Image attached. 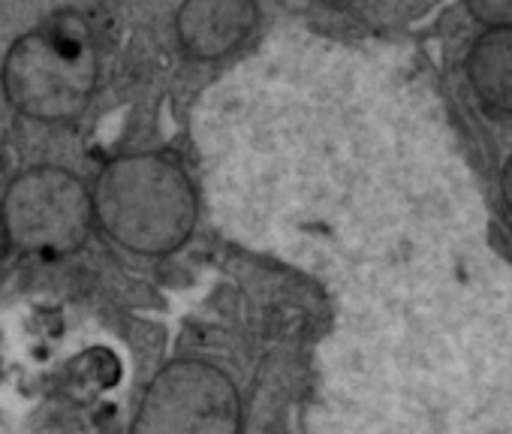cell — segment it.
Instances as JSON below:
<instances>
[{
  "label": "cell",
  "mask_w": 512,
  "mask_h": 434,
  "mask_svg": "<svg viewBox=\"0 0 512 434\" xmlns=\"http://www.w3.org/2000/svg\"><path fill=\"white\" fill-rule=\"evenodd\" d=\"M464 73L485 109L512 115V28H485L464 58Z\"/></svg>",
  "instance_id": "cell-7"
},
{
  "label": "cell",
  "mask_w": 512,
  "mask_h": 434,
  "mask_svg": "<svg viewBox=\"0 0 512 434\" xmlns=\"http://www.w3.org/2000/svg\"><path fill=\"white\" fill-rule=\"evenodd\" d=\"M260 22V7L250 0H190L175 13L178 46L196 61H217L244 46Z\"/></svg>",
  "instance_id": "cell-6"
},
{
  "label": "cell",
  "mask_w": 512,
  "mask_h": 434,
  "mask_svg": "<svg viewBox=\"0 0 512 434\" xmlns=\"http://www.w3.org/2000/svg\"><path fill=\"white\" fill-rule=\"evenodd\" d=\"M130 434H241V395L214 362L175 359L148 383Z\"/></svg>",
  "instance_id": "cell-5"
},
{
  "label": "cell",
  "mask_w": 512,
  "mask_h": 434,
  "mask_svg": "<svg viewBox=\"0 0 512 434\" xmlns=\"http://www.w3.org/2000/svg\"><path fill=\"white\" fill-rule=\"evenodd\" d=\"M500 193H503V202H506V208L512 214V157L500 169Z\"/></svg>",
  "instance_id": "cell-9"
},
{
  "label": "cell",
  "mask_w": 512,
  "mask_h": 434,
  "mask_svg": "<svg viewBox=\"0 0 512 434\" xmlns=\"http://www.w3.org/2000/svg\"><path fill=\"white\" fill-rule=\"evenodd\" d=\"M0 214L10 245L40 260H64L82 251L97 224L94 190L64 166H31L16 175Z\"/></svg>",
  "instance_id": "cell-4"
},
{
  "label": "cell",
  "mask_w": 512,
  "mask_h": 434,
  "mask_svg": "<svg viewBox=\"0 0 512 434\" xmlns=\"http://www.w3.org/2000/svg\"><path fill=\"white\" fill-rule=\"evenodd\" d=\"M10 233H7V224H4V214H0V260L10 254Z\"/></svg>",
  "instance_id": "cell-10"
},
{
  "label": "cell",
  "mask_w": 512,
  "mask_h": 434,
  "mask_svg": "<svg viewBox=\"0 0 512 434\" xmlns=\"http://www.w3.org/2000/svg\"><path fill=\"white\" fill-rule=\"evenodd\" d=\"M467 13L485 28H512V0H476Z\"/></svg>",
  "instance_id": "cell-8"
},
{
  "label": "cell",
  "mask_w": 512,
  "mask_h": 434,
  "mask_svg": "<svg viewBox=\"0 0 512 434\" xmlns=\"http://www.w3.org/2000/svg\"><path fill=\"white\" fill-rule=\"evenodd\" d=\"M100 55L79 13H55L25 31L7 49L0 67L7 103L40 124H70L94 100Z\"/></svg>",
  "instance_id": "cell-3"
},
{
  "label": "cell",
  "mask_w": 512,
  "mask_h": 434,
  "mask_svg": "<svg viewBox=\"0 0 512 434\" xmlns=\"http://www.w3.org/2000/svg\"><path fill=\"white\" fill-rule=\"evenodd\" d=\"M91 190L100 230L130 254H175L196 230V184L169 154L139 151L115 157Z\"/></svg>",
  "instance_id": "cell-2"
},
{
  "label": "cell",
  "mask_w": 512,
  "mask_h": 434,
  "mask_svg": "<svg viewBox=\"0 0 512 434\" xmlns=\"http://www.w3.org/2000/svg\"><path fill=\"white\" fill-rule=\"evenodd\" d=\"M232 239L314 284L308 434H512V263L434 97L332 40H278L217 91Z\"/></svg>",
  "instance_id": "cell-1"
}]
</instances>
